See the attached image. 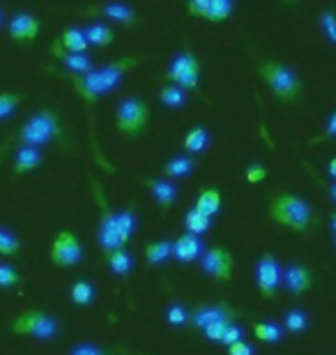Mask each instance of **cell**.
I'll list each match as a JSON object with an SVG mask.
<instances>
[{
  "label": "cell",
  "instance_id": "cell-1",
  "mask_svg": "<svg viewBox=\"0 0 336 355\" xmlns=\"http://www.w3.org/2000/svg\"><path fill=\"white\" fill-rule=\"evenodd\" d=\"M141 62L139 55H127V58H118L109 62V65L99 67V69H92L88 74H81V76H71V86L78 92V95L83 97V102H97L99 97L109 95L113 92L120 81H123V76L130 72L132 67H136Z\"/></svg>",
  "mask_w": 336,
  "mask_h": 355
},
{
  "label": "cell",
  "instance_id": "cell-2",
  "mask_svg": "<svg viewBox=\"0 0 336 355\" xmlns=\"http://www.w3.org/2000/svg\"><path fill=\"white\" fill-rule=\"evenodd\" d=\"M269 217L292 231H309L316 222V210L309 201L292 191H278L269 201Z\"/></svg>",
  "mask_w": 336,
  "mask_h": 355
},
{
  "label": "cell",
  "instance_id": "cell-3",
  "mask_svg": "<svg viewBox=\"0 0 336 355\" xmlns=\"http://www.w3.org/2000/svg\"><path fill=\"white\" fill-rule=\"evenodd\" d=\"M258 74L272 95L281 99V102H295L304 88V81L299 79V74L281 60H265L258 67Z\"/></svg>",
  "mask_w": 336,
  "mask_h": 355
},
{
  "label": "cell",
  "instance_id": "cell-4",
  "mask_svg": "<svg viewBox=\"0 0 336 355\" xmlns=\"http://www.w3.org/2000/svg\"><path fill=\"white\" fill-rule=\"evenodd\" d=\"M60 137V123L58 116L51 111H39L35 116L28 118V123L19 130V144L21 146H33L42 148L46 144H51L53 139Z\"/></svg>",
  "mask_w": 336,
  "mask_h": 355
},
{
  "label": "cell",
  "instance_id": "cell-5",
  "mask_svg": "<svg viewBox=\"0 0 336 355\" xmlns=\"http://www.w3.org/2000/svg\"><path fill=\"white\" fill-rule=\"evenodd\" d=\"M150 120V109L141 97H125L123 102L116 106V127L123 137H134L145 130Z\"/></svg>",
  "mask_w": 336,
  "mask_h": 355
},
{
  "label": "cell",
  "instance_id": "cell-6",
  "mask_svg": "<svg viewBox=\"0 0 336 355\" xmlns=\"http://www.w3.org/2000/svg\"><path fill=\"white\" fill-rule=\"evenodd\" d=\"M166 79L175 86H180L184 90H198V83H201V62L191 51H182L177 53L173 60L168 62L166 69Z\"/></svg>",
  "mask_w": 336,
  "mask_h": 355
},
{
  "label": "cell",
  "instance_id": "cell-7",
  "mask_svg": "<svg viewBox=\"0 0 336 355\" xmlns=\"http://www.w3.org/2000/svg\"><path fill=\"white\" fill-rule=\"evenodd\" d=\"M58 330H60L58 321L53 316L44 314V311H24L12 323V332L35 339H53L58 335Z\"/></svg>",
  "mask_w": 336,
  "mask_h": 355
},
{
  "label": "cell",
  "instance_id": "cell-8",
  "mask_svg": "<svg viewBox=\"0 0 336 355\" xmlns=\"http://www.w3.org/2000/svg\"><path fill=\"white\" fill-rule=\"evenodd\" d=\"M256 282H258L260 295L267 297V300L278 293V286L283 284V268L272 254H263L260 257L258 266H256Z\"/></svg>",
  "mask_w": 336,
  "mask_h": 355
},
{
  "label": "cell",
  "instance_id": "cell-9",
  "mask_svg": "<svg viewBox=\"0 0 336 355\" xmlns=\"http://www.w3.org/2000/svg\"><path fill=\"white\" fill-rule=\"evenodd\" d=\"M51 261L60 268L78 266L83 261V247L78 243V238L69 231H60L53 238L51 245Z\"/></svg>",
  "mask_w": 336,
  "mask_h": 355
},
{
  "label": "cell",
  "instance_id": "cell-10",
  "mask_svg": "<svg viewBox=\"0 0 336 355\" xmlns=\"http://www.w3.org/2000/svg\"><path fill=\"white\" fill-rule=\"evenodd\" d=\"M201 268L207 277L212 279H221L228 282L233 275V257L231 252L221 250V247H212V250H205L201 257Z\"/></svg>",
  "mask_w": 336,
  "mask_h": 355
},
{
  "label": "cell",
  "instance_id": "cell-11",
  "mask_svg": "<svg viewBox=\"0 0 336 355\" xmlns=\"http://www.w3.org/2000/svg\"><path fill=\"white\" fill-rule=\"evenodd\" d=\"M235 318V309H231L228 304H201L191 311V325L198 330H205L210 323H217V321H233Z\"/></svg>",
  "mask_w": 336,
  "mask_h": 355
},
{
  "label": "cell",
  "instance_id": "cell-12",
  "mask_svg": "<svg viewBox=\"0 0 336 355\" xmlns=\"http://www.w3.org/2000/svg\"><path fill=\"white\" fill-rule=\"evenodd\" d=\"M39 19L35 17L30 12H19L14 14L10 19V26H7V31H10V37L17 40V42H33L35 37L39 35Z\"/></svg>",
  "mask_w": 336,
  "mask_h": 355
},
{
  "label": "cell",
  "instance_id": "cell-13",
  "mask_svg": "<svg viewBox=\"0 0 336 355\" xmlns=\"http://www.w3.org/2000/svg\"><path fill=\"white\" fill-rule=\"evenodd\" d=\"M283 286L290 295H304L313 286L311 270L302 263H290L288 268H283Z\"/></svg>",
  "mask_w": 336,
  "mask_h": 355
},
{
  "label": "cell",
  "instance_id": "cell-14",
  "mask_svg": "<svg viewBox=\"0 0 336 355\" xmlns=\"http://www.w3.org/2000/svg\"><path fill=\"white\" fill-rule=\"evenodd\" d=\"M97 240H99V245H102V250H104V252H116V250H123V247L127 245V240L123 238V233L118 231V224H116V212H104L102 224H99Z\"/></svg>",
  "mask_w": 336,
  "mask_h": 355
},
{
  "label": "cell",
  "instance_id": "cell-15",
  "mask_svg": "<svg viewBox=\"0 0 336 355\" xmlns=\"http://www.w3.org/2000/svg\"><path fill=\"white\" fill-rule=\"evenodd\" d=\"M51 49H53V53L60 58L62 67H65L67 72H71L74 76L88 74V72H92V69H95V65H92V58H90L88 53H69V51H65V49H62L60 40H55Z\"/></svg>",
  "mask_w": 336,
  "mask_h": 355
},
{
  "label": "cell",
  "instance_id": "cell-16",
  "mask_svg": "<svg viewBox=\"0 0 336 355\" xmlns=\"http://www.w3.org/2000/svg\"><path fill=\"white\" fill-rule=\"evenodd\" d=\"M203 238L194 236V233H184L173 243V259L180 263H191V261L203 257Z\"/></svg>",
  "mask_w": 336,
  "mask_h": 355
},
{
  "label": "cell",
  "instance_id": "cell-17",
  "mask_svg": "<svg viewBox=\"0 0 336 355\" xmlns=\"http://www.w3.org/2000/svg\"><path fill=\"white\" fill-rule=\"evenodd\" d=\"M99 14L118 26H134L136 24L134 7L123 3V0H111V3H106L104 7H99Z\"/></svg>",
  "mask_w": 336,
  "mask_h": 355
},
{
  "label": "cell",
  "instance_id": "cell-18",
  "mask_svg": "<svg viewBox=\"0 0 336 355\" xmlns=\"http://www.w3.org/2000/svg\"><path fill=\"white\" fill-rule=\"evenodd\" d=\"M148 187L152 191V198L159 208H170L177 201V184L170 180H163V178H154V180H148Z\"/></svg>",
  "mask_w": 336,
  "mask_h": 355
},
{
  "label": "cell",
  "instance_id": "cell-19",
  "mask_svg": "<svg viewBox=\"0 0 336 355\" xmlns=\"http://www.w3.org/2000/svg\"><path fill=\"white\" fill-rule=\"evenodd\" d=\"M42 153L39 148H33V146H21L17 155H14V171L17 173H28L33 168H37L42 164Z\"/></svg>",
  "mask_w": 336,
  "mask_h": 355
},
{
  "label": "cell",
  "instance_id": "cell-20",
  "mask_svg": "<svg viewBox=\"0 0 336 355\" xmlns=\"http://www.w3.org/2000/svg\"><path fill=\"white\" fill-rule=\"evenodd\" d=\"M60 44L69 53H88L90 42H88V37H85L83 28L74 26V28H65V33L60 35Z\"/></svg>",
  "mask_w": 336,
  "mask_h": 355
},
{
  "label": "cell",
  "instance_id": "cell-21",
  "mask_svg": "<svg viewBox=\"0 0 336 355\" xmlns=\"http://www.w3.org/2000/svg\"><path fill=\"white\" fill-rule=\"evenodd\" d=\"M85 31V37H88L90 46H97V49H104L113 44V40H116V31L109 26V24H90L88 28H83Z\"/></svg>",
  "mask_w": 336,
  "mask_h": 355
},
{
  "label": "cell",
  "instance_id": "cell-22",
  "mask_svg": "<svg viewBox=\"0 0 336 355\" xmlns=\"http://www.w3.org/2000/svg\"><path fill=\"white\" fill-rule=\"evenodd\" d=\"M196 162L189 157V155H173L166 164H163V173L168 178H187L194 173Z\"/></svg>",
  "mask_w": 336,
  "mask_h": 355
},
{
  "label": "cell",
  "instance_id": "cell-23",
  "mask_svg": "<svg viewBox=\"0 0 336 355\" xmlns=\"http://www.w3.org/2000/svg\"><path fill=\"white\" fill-rule=\"evenodd\" d=\"M283 325L276 323V321H258L254 323V335L256 339H260V342L265 344H278L283 339Z\"/></svg>",
  "mask_w": 336,
  "mask_h": 355
},
{
  "label": "cell",
  "instance_id": "cell-24",
  "mask_svg": "<svg viewBox=\"0 0 336 355\" xmlns=\"http://www.w3.org/2000/svg\"><path fill=\"white\" fill-rule=\"evenodd\" d=\"M281 325H283L285 332H290V335H302V332L309 330V314H306L304 309L292 307V309L285 311Z\"/></svg>",
  "mask_w": 336,
  "mask_h": 355
},
{
  "label": "cell",
  "instance_id": "cell-25",
  "mask_svg": "<svg viewBox=\"0 0 336 355\" xmlns=\"http://www.w3.org/2000/svg\"><path fill=\"white\" fill-rule=\"evenodd\" d=\"M159 102H161V106H166V109H182V106H187L189 95H187V90H184V88L175 86V83H170V86L161 88Z\"/></svg>",
  "mask_w": 336,
  "mask_h": 355
},
{
  "label": "cell",
  "instance_id": "cell-26",
  "mask_svg": "<svg viewBox=\"0 0 336 355\" xmlns=\"http://www.w3.org/2000/svg\"><path fill=\"white\" fill-rule=\"evenodd\" d=\"M194 208L198 212H203V215H207V217H214L221 210V194H219V189H214V187L203 189L201 194H198V198H196Z\"/></svg>",
  "mask_w": 336,
  "mask_h": 355
},
{
  "label": "cell",
  "instance_id": "cell-27",
  "mask_svg": "<svg viewBox=\"0 0 336 355\" xmlns=\"http://www.w3.org/2000/svg\"><path fill=\"white\" fill-rule=\"evenodd\" d=\"M210 148V132L205 127H194L187 137H184V150L191 155H203Z\"/></svg>",
  "mask_w": 336,
  "mask_h": 355
},
{
  "label": "cell",
  "instance_id": "cell-28",
  "mask_svg": "<svg viewBox=\"0 0 336 355\" xmlns=\"http://www.w3.org/2000/svg\"><path fill=\"white\" fill-rule=\"evenodd\" d=\"M170 257H173V243H168V240H154L145 250V259L150 266H159L163 261H168Z\"/></svg>",
  "mask_w": 336,
  "mask_h": 355
},
{
  "label": "cell",
  "instance_id": "cell-29",
  "mask_svg": "<svg viewBox=\"0 0 336 355\" xmlns=\"http://www.w3.org/2000/svg\"><path fill=\"white\" fill-rule=\"evenodd\" d=\"M109 268H111V272L113 275H120V277H125V275H130L132 272V268H134V259H132V254L125 250H116V252H109Z\"/></svg>",
  "mask_w": 336,
  "mask_h": 355
},
{
  "label": "cell",
  "instance_id": "cell-30",
  "mask_svg": "<svg viewBox=\"0 0 336 355\" xmlns=\"http://www.w3.org/2000/svg\"><path fill=\"white\" fill-rule=\"evenodd\" d=\"M212 224V217L203 215V212H198L196 208H191L187 215H184V226H187L189 233H194V236H203V233L210 229Z\"/></svg>",
  "mask_w": 336,
  "mask_h": 355
},
{
  "label": "cell",
  "instance_id": "cell-31",
  "mask_svg": "<svg viewBox=\"0 0 336 355\" xmlns=\"http://www.w3.org/2000/svg\"><path fill=\"white\" fill-rule=\"evenodd\" d=\"M235 3L233 0H210V7H207V17L205 21H212V24H221L233 14Z\"/></svg>",
  "mask_w": 336,
  "mask_h": 355
},
{
  "label": "cell",
  "instance_id": "cell-32",
  "mask_svg": "<svg viewBox=\"0 0 336 355\" xmlns=\"http://www.w3.org/2000/svg\"><path fill=\"white\" fill-rule=\"evenodd\" d=\"M71 300H74L76 304H81V307L90 304L92 300H95V286L85 279L74 282L71 284Z\"/></svg>",
  "mask_w": 336,
  "mask_h": 355
},
{
  "label": "cell",
  "instance_id": "cell-33",
  "mask_svg": "<svg viewBox=\"0 0 336 355\" xmlns=\"http://www.w3.org/2000/svg\"><path fill=\"white\" fill-rule=\"evenodd\" d=\"M19 250H21V240H19L17 233H14L12 229L0 226V254H5V257H14V254H19Z\"/></svg>",
  "mask_w": 336,
  "mask_h": 355
},
{
  "label": "cell",
  "instance_id": "cell-34",
  "mask_svg": "<svg viewBox=\"0 0 336 355\" xmlns=\"http://www.w3.org/2000/svg\"><path fill=\"white\" fill-rule=\"evenodd\" d=\"M69 355H139V353H130L123 349H102L97 344H78L71 349Z\"/></svg>",
  "mask_w": 336,
  "mask_h": 355
},
{
  "label": "cell",
  "instance_id": "cell-35",
  "mask_svg": "<svg viewBox=\"0 0 336 355\" xmlns=\"http://www.w3.org/2000/svg\"><path fill=\"white\" fill-rule=\"evenodd\" d=\"M116 224H118V231L123 233V238L130 243V238L134 236L136 231V217L132 210H120L116 212Z\"/></svg>",
  "mask_w": 336,
  "mask_h": 355
},
{
  "label": "cell",
  "instance_id": "cell-36",
  "mask_svg": "<svg viewBox=\"0 0 336 355\" xmlns=\"http://www.w3.org/2000/svg\"><path fill=\"white\" fill-rule=\"evenodd\" d=\"M166 321L173 325V328H182L191 321V314L184 309V304H170L166 309Z\"/></svg>",
  "mask_w": 336,
  "mask_h": 355
},
{
  "label": "cell",
  "instance_id": "cell-37",
  "mask_svg": "<svg viewBox=\"0 0 336 355\" xmlns=\"http://www.w3.org/2000/svg\"><path fill=\"white\" fill-rule=\"evenodd\" d=\"M318 24H320V31L325 33L327 42L336 44V12L334 10H325L323 14H320Z\"/></svg>",
  "mask_w": 336,
  "mask_h": 355
},
{
  "label": "cell",
  "instance_id": "cell-38",
  "mask_svg": "<svg viewBox=\"0 0 336 355\" xmlns=\"http://www.w3.org/2000/svg\"><path fill=\"white\" fill-rule=\"evenodd\" d=\"M21 104V95H14V92H0V120L12 118V113L17 111V106Z\"/></svg>",
  "mask_w": 336,
  "mask_h": 355
},
{
  "label": "cell",
  "instance_id": "cell-39",
  "mask_svg": "<svg viewBox=\"0 0 336 355\" xmlns=\"http://www.w3.org/2000/svg\"><path fill=\"white\" fill-rule=\"evenodd\" d=\"M21 282L17 268L10 263H0V288H12Z\"/></svg>",
  "mask_w": 336,
  "mask_h": 355
},
{
  "label": "cell",
  "instance_id": "cell-40",
  "mask_svg": "<svg viewBox=\"0 0 336 355\" xmlns=\"http://www.w3.org/2000/svg\"><path fill=\"white\" fill-rule=\"evenodd\" d=\"M231 323H233V321H217V323H210V325H207V328L203 330L205 339H210V342L221 344V339H224L226 330H228V325H231Z\"/></svg>",
  "mask_w": 336,
  "mask_h": 355
},
{
  "label": "cell",
  "instance_id": "cell-41",
  "mask_svg": "<svg viewBox=\"0 0 336 355\" xmlns=\"http://www.w3.org/2000/svg\"><path fill=\"white\" fill-rule=\"evenodd\" d=\"M242 339H245V330H242V325L231 323V325H228L224 339H221V344H224V346H233V344L242 342Z\"/></svg>",
  "mask_w": 336,
  "mask_h": 355
},
{
  "label": "cell",
  "instance_id": "cell-42",
  "mask_svg": "<svg viewBox=\"0 0 336 355\" xmlns=\"http://www.w3.org/2000/svg\"><path fill=\"white\" fill-rule=\"evenodd\" d=\"M267 178V168L260 164V162H256V164H251L247 168V182H251V184H258L263 182Z\"/></svg>",
  "mask_w": 336,
  "mask_h": 355
},
{
  "label": "cell",
  "instance_id": "cell-43",
  "mask_svg": "<svg viewBox=\"0 0 336 355\" xmlns=\"http://www.w3.org/2000/svg\"><path fill=\"white\" fill-rule=\"evenodd\" d=\"M228 355H256V349L251 344H247L245 339L233 346H228Z\"/></svg>",
  "mask_w": 336,
  "mask_h": 355
},
{
  "label": "cell",
  "instance_id": "cell-44",
  "mask_svg": "<svg viewBox=\"0 0 336 355\" xmlns=\"http://www.w3.org/2000/svg\"><path fill=\"white\" fill-rule=\"evenodd\" d=\"M336 137V111L330 116V120H327V125H325V132L320 134L318 139H313L311 144H318V141H325V139H332Z\"/></svg>",
  "mask_w": 336,
  "mask_h": 355
},
{
  "label": "cell",
  "instance_id": "cell-45",
  "mask_svg": "<svg viewBox=\"0 0 336 355\" xmlns=\"http://www.w3.org/2000/svg\"><path fill=\"white\" fill-rule=\"evenodd\" d=\"M327 173H330L334 180H336V157L334 159H330V164H327Z\"/></svg>",
  "mask_w": 336,
  "mask_h": 355
},
{
  "label": "cell",
  "instance_id": "cell-46",
  "mask_svg": "<svg viewBox=\"0 0 336 355\" xmlns=\"http://www.w3.org/2000/svg\"><path fill=\"white\" fill-rule=\"evenodd\" d=\"M330 229H332V233L336 236V210L332 212V217H330Z\"/></svg>",
  "mask_w": 336,
  "mask_h": 355
},
{
  "label": "cell",
  "instance_id": "cell-47",
  "mask_svg": "<svg viewBox=\"0 0 336 355\" xmlns=\"http://www.w3.org/2000/svg\"><path fill=\"white\" fill-rule=\"evenodd\" d=\"M330 196H332L334 201H336V180H334V184H332V187H330Z\"/></svg>",
  "mask_w": 336,
  "mask_h": 355
},
{
  "label": "cell",
  "instance_id": "cell-48",
  "mask_svg": "<svg viewBox=\"0 0 336 355\" xmlns=\"http://www.w3.org/2000/svg\"><path fill=\"white\" fill-rule=\"evenodd\" d=\"M3 21H5V12H3V7H0V26H3Z\"/></svg>",
  "mask_w": 336,
  "mask_h": 355
},
{
  "label": "cell",
  "instance_id": "cell-49",
  "mask_svg": "<svg viewBox=\"0 0 336 355\" xmlns=\"http://www.w3.org/2000/svg\"><path fill=\"white\" fill-rule=\"evenodd\" d=\"M281 3H285V5H295V3H299V0H281Z\"/></svg>",
  "mask_w": 336,
  "mask_h": 355
},
{
  "label": "cell",
  "instance_id": "cell-50",
  "mask_svg": "<svg viewBox=\"0 0 336 355\" xmlns=\"http://www.w3.org/2000/svg\"><path fill=\"white\" fill-rule=\"evenodd\" d=\"M334 245H336V236H334Z\"/></svg>",
  "mask_w": 336,
  "mask_h": 355
}]
</instances>
